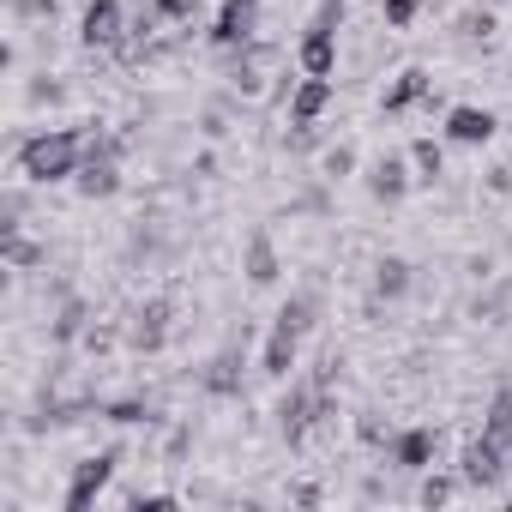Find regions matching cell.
<instances>
[{"instance_id": "cell-1", "label": "cell", "mask_w": 512, "mask_h": 512, "mask_svg": "<svg viewBox=\"0 0 512 512\" xmlns=\"http://www.w3.org/2000/svg\"><path fill=\"white\" fill-rule=\"evenodd\" d=\"M85 145H91V133H79V127L31 133V139L19 145V175H25V181H37V187L73 181V175L85 169Z\"/></svg>"}, {"instance_id": "cell-2", "label": "cell", "mask_w": 512, "mask_h": 512, "mask_svg": "<svg viewBox=\"0 0 512 512\" xmlns=\"http://www.w3.org/2000/svg\"><path fill=\"white\" fill-rule=\"evenodd\" d=\"M115 464H121V446H109V452H97V458H85V464H73V482H67V512H91L97 506V494L115 482Z\"/></svg>"}, {"instance_id": "cell-3", "label": "cell", "mask_w": 512, "mask_h": 512, "mask_svg": "<svg viewBox=\"0 0 512 512\" xmlns=\"http://www.w3.org/2000/svg\"><path fill=\"white\" fill-rule=\"evenodd\" d=\"M260 37V0H223L211 19V43L217 49H247Z\"/></svg>"}, {"instance_id": "cell-4", "label": "cell", "mask_w": 512, "mask_h": 512, "mask_svg": "<svg viewBox=\"0 0 512 512\" xmlns=\"http://www.w3.org/2000/svg\"><path fill=\"white\" fill-rule=\"evenodd\" d=\"M121 37H127L121 0H85V13H79V43H85V49H121Z\"/></svg>"}, {"instance_id": "cell-5", "label": "cell", "mask_w": 512, "mask_h": 512, "mask_svg": "<svg viewBox=\"0 0 512 512\" xmlns=\"http://www.w3.org/2000/svg\"><path fill=\"white\" fill-rule=\"evenodd\" d=\"M458 476H464L470 488H494V482L506 476V446H500V440H488V434H476V440L464 446V464H458Z\"/></svg>"}, {"instance_id": "cell-6", "label": "cell", "mask_w": 512, "mask_h": 512, "mask_svg": "<svg viewBox=\"0 0 512 512\" xmlns=\"http://www.w3.org/2000/svg\"><path fill=\"white\" fill-rule=\"evenodd\" d=\"M386 458L398 470H428L440 458V428H404V434H392L386 440Z\"/></svg>"}, {"instance_id": "cell-7", "label": "cell", "mask_w": 512, "mask_h": 512, "mask_svg": "<svg viewBox=\"0 0 512 512\" xmlns=\"http://www.w3.org/2000/svg\"><path fill=\"white\" fill-rule=\"evenodd\" d=\"M368 187H374V199H404V193L416 187L410 151H386V157H374V163H368Z\"/></svg>"}, {"instance_id": "cell-8", "label": "cell", "mask_w": 512, "mask_h": 512, "mask_svg": "<svg viewBox=\"0 0 512 512\" xmlns=\"http://www.w3.org/2000/svg\"><path fill=\"white\" fill-rule=\"evenodd\" d=\"M296 67H302V73H314V79H332V73H338V31L308 25V31H302V43H296Z\"/></svg>"}, {"instance_id": "cell-9", "label": "cell", "mask_w": 512, "mask_h": 512, "mask_svg": "<svg viewBox=\"0 0 512 512\" xmlns=\"http://www.w3.org/2000/svg\"><path fill=\"white\" fill-rule=\"evenodd\" d=\"M332 79H314V73H302L296 79V91H290V127H314L326 109H332Z\"/></svg>"}, {"instance_id": "cell-10", "label": "cell", "mask_w": 512, "mask_h": 512, "mask_svg": "<svg viewBox=\"0 0 512 512\" xmlns=\"http://www.w3.org/2000/svg\"><path fill=\"white\" fill-rule=\"evenodd\" d=\"M428 97H434V79H428L422 67H404V73L380 91V109H386V115H404V109H416V103H428Z\"/></svg>"}, {"instance_id": "cell-11", "label": "cell", "mask_w": 512, "mask_h": 512, "mask_svg": "<svg viewBox=\"0 0 512 512\" xmlns=\"http://www.w3.org/2000/svg\"><path fill=\"white\" fill-rule=\"evenodd\" d=\"M494 109H476V103H458L452 115H446V139L452 145H488L494 139Z\"/></svg>"}, {"instance_id": "cell-12", "label": "cell", "mask_w": 512, "mask_h": 512, "mask_svg": "<svg viewBox=\"0 0 512 512\" xmlns=\"http://www.w3.org/2000/svg\"><path fill=\"white\" fill-rule=\"evenodd\" d=\"M169 314H175L169 302H145V308L133 314V326H127V344H133V350H145V356H151V350H163V344H169Z\"/></svg>"}, {"instance_id": "cell-13", "label": "cell", "mask_w": 512, "mask_h": 512, "mask_svg": "<svg viewBox=\"0 0 512 512\" xmlns=\"http://www.w3.org/2000/svg\"><path fill=\"white\" fill-rule=\"evenodd\" d=\"M278 428H284V440H308V428H314V386H290L278 398Z\"/></svg>"}, {"instance_id": "cell-14", "label": "cell", "mask_w": 512, "mask_h": 512, "mask_svg": "<svg viewBox=\"0 0 512 512\" xmlns=\"http://www.w3.org/2000/svg\"><path fill=\"white\" fill-rule=\"evenodd\" d=\"M296 350H302V332H290V326H278V320H272V338H266V356H260V368H266L272 380H284V374L296 368Z\"/></svg>"}, {"instance_id": "cell-15", "label": "cell", "mask_w": 512, "mask_h": 512, "mask_svg": "<svg viewBox=\"0 0 512 512\" xmlns=\"http://www.w3.org/2000/svg\"><path fill=\"white\" fill-rule=\"evenodd\" d=\"M482 434H488V440H500V446L512 452V380H506V386H500V392L488 398V416H482Z\"/></svg>"}, {"instance_id": "cell-16", "label": "cell", "mask_w": 512, "mask_h": 512, "mask_svg": "<svg viewBox=\"0 0 512 512\" xmlns=\"http://www.w3.org/2000/svg\"><path fill=\"white\" fill-rule=\"evenodd\" d=\"M247 278L253 284H272L278 278V247H272V235H247Z\"/></svg>"}, {"instance_id": "cell-17", "label": "cell", "mask_w": 512, "mask_h": 512, "mask_svg": "<svg viewBox=\"0 0 512 512\" xmlns=\"http://www.w3.org/2000/svg\"><path fill=\"white\" fill-rule=\"evenodd\" d=\"M410 169H416L422 187H434V181L446 175V151H440L434 139H416V145H410Z\"/></svg>"}, {"instance_id": "cell-18", "label": "cell", "mask_w": 512, "mask_h": 512, "mask_svg": "<svg viewBox=\"0 0 512 512\" xmlns=\"http://www.w3.org/2000/svg\"><path fill=\"white\" fill-rule=\"evenodd\" d=\"M404 290H410V266H404V260H380V266H374V296L398 302Z\"/></svg>"}, {"instance_id": "cell-19", "label": "cell", "mask_w": 512, "mask_h": 512, "mask_svg": "<svg viewBox=\"0 0 512 512\" xmlns=\"http://www.w3.org/2000/svg\"><path fill=\"white\" fill-rule=\"evenodd\" d=\"M205 386H211V392H235V386H241V350H235V344L205 368Z\"/></svg>"}, {"instance_id": "cell-20", "label": "cell", "mask_w": 512, "mask_h": 512, "mask_svg": "<svg viewBox=\"0 0 512 512\" xmlns=\"http://www.w3.org/2000/svg\"><path fill=\"white\" fill-rule=\"evenodd\" d=\"M314 314H320V296H308V290H302V296H290V302L278 308V326H290V332H308V326H314Z\"/></svg>"}, {"instance_id": "cell-21", "label": "cell", "mask_w": 512, "mask_h": 512, "mask_svg": "<svg viewBox=\"0 0 512 512\" xmlns=\"http://www.w3.org/2000/svg\"><path fill=\"white\" fill-rule=\"evenodd\" d=\"M85 332V302H61V314H55V338L67 344V338H79Z\"/></svg>"}, {"instance_id": "cell-22", "label": "cell", "mask_w": 512, "mask_h": 512, "mask_svg": "<svg viewBox=\"0 0 512 512\" xmlns=\"http://www.w3.org/2000/svg\"><path fill=\"white\" fill-rule=\"evenodd\" d=\"M103 416L121 422V428H133V422H145L151 410H145V398H115V404H103Z\"/></svg>"}, {"instance_id": "cell-23", "label": "cell", "mask_w": 512, "mask_h": 512, "mask_svg": "<svg viewBox=\"0 0 512 512\" xmlns=\"http://www.w3.org/2000/svg\"><path fill=\"white\" fill-rule=\"evenodd\" d=\"M416 13H422V0H386V25H392V31H410Z\"/></svg>"}, {"instance_id": "cell-24", "label": "cell", "mask_w": 512, "mask_h": 512, "mask_svg": "<svg viewBox=\"0 0 512 512\" xmlns=\"http://www.w3.org/2000/svg\"><path fill=\"white\" fill-rule=\"evenodd\" d=\"M356 169V151L350 145H338V151H326V181H344Z\"/></svg>"}, {"instance_id": "cell-25", "label": "cell", "mask_w": 512, "mask_h": 512, "mask_svg": "<svg viewBox=\"0 0 512 512\" xmlns=\"http://www.w3.org/2000/svg\"><path fill=\"white\" fill-rule=\"evenodd\" d=\"M151 7H157L169 25H181V19H193V13H199V0H151Z\"/></svg>"}, {"instance_id": "cell-26", "label": "cell", "mask_w": 512, "mask_h": 512, "mask_svg": "<svg viewBox=\"0 0 512 512\" xmlns=\"http://www.w3.org/2000/svg\"><path fill=\"white\" fill-rule=\"evenodd\" d=\"M308 25H320V31H338V25H344V0H320V13H314Z\"/></svg>"}, {"instance_id": "cell-27", "label": "cell", "mask_w": 512, "mask_h": 512, "mask_svg": "<svg viewBox=\"0 0 512 512\" xmlns=\"http://www.w3.org/2000/svg\"><path fill=\"white\" fill-rule=\"evenodd\" d=\"M458 31L476 43V37H488V31H494V13H464V19H458Z\"/></svg>"}, {"instance_id": "cell-28", "label": "cell", "mask_w": 512, "mask_h": 512, "mask_svg": "<svg viewBox=\"0 0 512 512\" xmlns=\"http://www.w3.org/2000/svg\"><path fill=\"white\" fill-rule=\"evenodd\" d=\"M440 500H452V482L446 476H428L422 482V506H440Z\"/></svg>"}]
</instances>
